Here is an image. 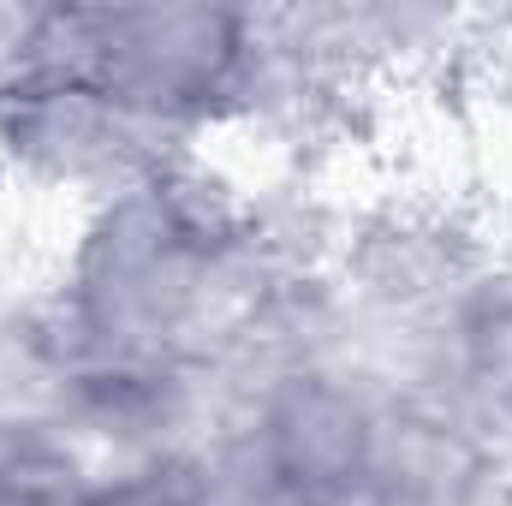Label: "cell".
<instances>
[{
	"label": "cell",
	"instance_id": "cell-1",
	"mask_svg": "<svg viewBox=\"0 0 512 506\" xmlns=\"http://www.w3.org/2000/svg\"><path fill=\"white\" fill-rule=\"evenodd\" d=\"M256 459L268 489L292 506H352L382 483V423L358 393L334 381H298L268 405Z\"/></svg>",
	"mask_w": 512,
	"mask_h": 506
}]
</instances>
